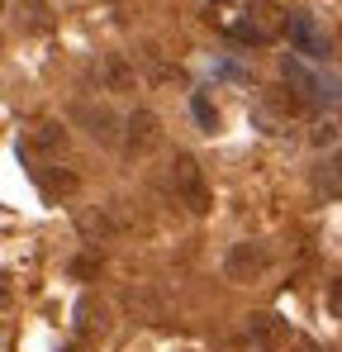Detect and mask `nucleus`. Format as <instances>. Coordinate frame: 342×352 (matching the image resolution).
I'll list each match as a JSON object with an SVG mask.
<instances>
[{
    "label": "nucleus",
    "instance_id": "nucleus-1",
    "mask_svg": "<svg viewBox=\"0 0 342 352\" xmlns=\"http://www.w3.org/2000/svg\"><path fill=\"white\" fill-rule=\"evenodd\" d=\"M171 186H176V200L190 210V214H209V186H205V172L190 153H176L171 162Z\"/></svg>",
    "mask_w": 342,
    "mask_h": 352
},
{
    "label": "nucleus",
    "instance_id": "nucleus-2",
    "mask_svg": "<svg viewBox=\"0 0 342 352\" xmlns=\"http://www.w3.org/2000/svg\"><path fill=\"white\" fill-rule=\"evenodd\" d=\"M124 153L128 157H148V153H157V143H162V119L152 115V110H133V115L124 119Z\"/></svg>",
    "mask_w": 342,
    "mask_h": 352
},
{
    "label": "nucleus",
    "instance_id": "nucleus-3",
    "mask_svg": "<svg viewBox=\"0 0 342 352\" xmlns=\"http://www.w3.org/2000/svg\"><path fill=\"white\" fill-rule=\"evenodd\" d=\"M266 267H271V252H266L262 243H252V238H247V243H233L228 257H224V276L228 281H257Z\"/></svg>",
    "mask_w": 342,
    "mask_h": 352
},
{
    "label": "nucleus",
    "instance_id": "nucleus-4",
    "mask_svg": "<svg viewBox=\"0 0 342 352\" xmlns=\"http://www.w3.org/2000/svg\"><path fill=\"white\" fill-rule=\"evenodd\" d=\"M71 119L86 124V133H91L95 143H114V138H124L119 119H114L105 105H95V100H76V105H71Z\"/></svg>",
    "mask_w": 342,
    "mask_h": 352
},
{
    "label": "nucleus",
    "instance_id": "nucleus-5",
    "mask_svg": "<svg viewBox=\"0 0 342 352\" xmlns=\"http://www.w3.org/2000/svg\"><path fill=\"white\" fill-rule=\"evenodd\" d=\"M95 72H100V86H105V91H114V96H124V91H133V86H138V72L119 58V53H105Z\"/></svg>",
    "mask_w": 342,
    "mask_h": 352
},
{
    "label": "nucleus",
    "instance_id": "nucleus-6",
    "mask_svg": "<svg viewBox=\"0 0 342 352\" xmlns=\"http://www.w3.org/2000/svg\"><path fill=\"white\" fill-rule=\"evenodd\" d=\"M290 34H295V43H299L309 58H323V53H328V43H323L319 29L309 24V14H295V19H290Z\"/></svg>",
    "mask_w": 342,
    "mask_h": 352
},
{
    "label": "nucleus",
    "instance_id": "nucleus-7",
    "mask_svg": "<svg viewBox=\"0 0 342 352\" xmlns=\"http://www.w3.org/2000/svg\"><path fill=\"white\" fill-rule=\"evenodd\" d=\"M76 329H81V333H105V329H110V309L95 305V300H81V305H76Z\"/></svg>",
    "mask_w": 342,
    "mask_h": 352
},
{
    "label": "nucleus",
    "instance_id": "nucleus-8",
    "mask_svg": "<svg viewBox=\"0 0 342 352\" xmlns=\"http://www.w3.org/2000/svg\"><path fill=\"white\" fill-rule=\"evenodd\" d=\"M62 143H67V129L62 124H38L29 133V148H38V153H62Z\"/></svg>",
    "mask_w": 342,
    "mask_h": 352
},
{
    "label": "nucleus",
    "instance_id": "nucleus-9",
    "mask_svg": "<svg viewBox=\"0 0 342 352\" xmlns=\"http://www.w3.org/2000/svg\"><path fill=\"white\" fill-rule=\"evenodd\" d=\"M247 329H252V338H257V343H276V338L285 333V324L276 319V314H252V324H247Z\"/></svg>",
    "mask_w": 342,
    "mask_h": 352
},
{
    "label": "nucleus",
    "instance_id": "nucleus-10",
    "mask_svg": "<svg viewBox=\"0 0 342 352\" xmlns=\"http://www.w3.org/2000/svg\"><path fill=\"white\" fill-rule=\"evenodd\" d=\"M43 190H48V195H57V190L67 195V190H76V176H71V172H53V176H43Z\"/></svg>",
    "mask_w": 342,
    "mask_h": 352
},
{
    "label": "nucleus",
    "instance_id": "nucleus-11",
    "mask_svg": "<svg viewBox=\"0 0 342 352\" xmlns=\"http://www.w3.org/2000/svg\"><path fill=\"white\" fill-rule=\"evenodd\" d=\"M323 300H328V314H333V319H342V281H338V276L328 281V291H323Z\"/></svg>",
    "mask_w": 342,
    "mask_h": 352
},
{
    "label": "nucleus",
    "instance_id": "nucleus-12",
    "mask_svg": "<svg viewBox=\"0 0 342 352\" xmlns=\"http://www.w3.org/2000/svg\"><path fill=\"white\" fill-rule=\"evenodd\" d=\"M195 115H200V124H205V129H214V110H209L205 100H195Z\"/></svg>",
    "mask_w": 342,
    "mask_h": 352
},
{
    "label": "nucleus",
    "instance_id": "nucleus-13",
    "mask_svg": "<svg viewBox=\"0 0 342 352\" xmlns=\"http://www.w3.org/2000/svg\"><path fill=\"white\" fill-rule=\"evenodd\" d=\"M333 138H338V129H333V124H323V129L314 133V143H333Z\"/></svg>",
    "mask_w": 342,
    "mask_h": 352
},
{
    "label": "nucleus",
    "instance_id": "nucleus-14",
    "mask_svg": "<svg viewBox=\"0 0 342 352\" xmlns=\"http://www.w3.org/2000/svg\"><path fill=\"white\" fill-rule=\"evenodd\" d=\"M328 167H338V172H342V148L333 153V157H328Z\"/></svg>",
    "mask_w": 342,
    "mask_h": 352
}]
</instances>
